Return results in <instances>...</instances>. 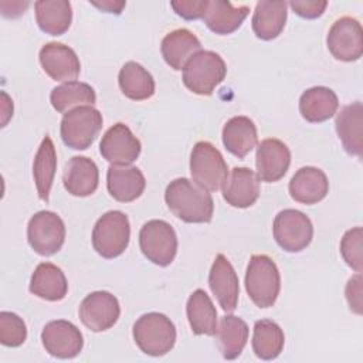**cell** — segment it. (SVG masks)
Here are the masks:
<instances>
[{
	"instance_id": "obj_1",
	"label": "cell",
	"mask_w": 363,
	"mask_h": 363,
	"mask_svg": "<svg viewBox=\"0 0 363 363\" xmlns=\"http://www.w3.org/2000/svg\"><path fill=\"white\" fill-rule=\"evenodd\" d=\"M169 210L184 223H210L214 213V201L208 190L190 179L172 180L164 191Z\"/></svg>"
},
{
	"instance_id": "obj_2",
	"label": "cell",
	"mask_w": 363,
	"mask_h": 363,
	"mask_svg": "<svg viewBox=\"0 0 363 363\" xmlns=\"http://www.w3.org/2000/svg\"><path fill=\"white\" fill-rule=\"evenodd\" d=\"M281 289V275L274 259L265 254L250 258L245 271V291L250 299L262 309L271 308Z\"/></svg>"
},
{
	"instance_id": "obj_3",
	"label": "cell",
	"mask_w": 363,
	"mask_h": 363,
	"mask_svg": "<svg viewBox=\"0 0 363 363\" xmlns=\"http://www.w3.org/2000/svg\"><path fill=\"white\" fill-rule=\"evenodd\" d=\"M136 346L149 356H163L176 343V326L163 313L149 312L142 315L132 329Z\"/></svg>"
},
{
	"instance_id": "obj_4",
	"label": "cell",
	"mask_w": 363,
	"mask_h": 363,
	"mask_svg": "<svg viewBox=\"0 0 363 363\" xmlns=\"http://www.w3.org/2000/svg\"><path fill=\"white\" fill-rule=\"evenodd\" d=\"M227 74V65L220 54L201 50L183 68V84L193 94L208 96L221 84Z\"/></svg>"
},
{
	"instance_id": "obj_5",
	"label": "cell",
	"mask_w": 363,
	"mask_h": 363,
	"mask_svg": "<svg viewBox=\"0 0 363 363\" xmlns=\"http://www.w3.org/2000/svg\"><path fill=\"white\" fill-rule=\"evenodd\" d=\"M129 238V218L119 210H111L101 216L92 230V247L106 259L119 257L128 248Z\"/></svg>"
},
{
	"instance_id": "obj_6",
	"label": "cell",
	"mask_w": 363,
	"mask_h": 363,
	"mask_svg": "<svg viewBox=\"0 0 363 363\" xmlns=\"http://www.w3.org/2000/svg\"><path fill=\"white\" fill-rule=\"evenodd\" d=\"M102 113L91 105L78 106L64 113L60 133L62 142L75 150L88 149L102 129Z\"/></svg>"
},
{
	"instance_id": "obj_7",
	"label": "cell",
	"mask_w": 363,
	"mask_h": 363,
	"mask_svg": "<svg viewBox=\"0 0 363 363\" xmlns=\"http://www.w3.org/2000/svg\"><path fill=\"white\" fill-rule=\"evenodd\" d=\"M190 173L194 183L208 191H217L228 176V166L213 143L200 140L193 146L190 155Z\"/></svg>"
},
{
	"instance_id": "obj_8",
	"label": "cell",
	"mask_w": 363,
	"mask_h": 363,
	"mask_svg": "<svg viewBox=\"0 0 363 363\" xmlns=\"http://www.w3.org/2000/svg\"><path fill=\"white\" fill-rule=\"evenodd\" d=\"M139 247L147 261L167 267L177 254V235L164 220H149L139 231Z\"/></svg>"
},
{
	"instance_id": "obj_9",
	"label": "cell",
	"mask_w": 363,
	"mask_h": 363,
	"mask_svg": "<svg viewBox=\"0 0 363 363\" xmlns=\"http://www.w3.org/2000/svg\"><path fill=\"white\" fill-rule=\"evenodd\" d=\"M272 233L277 244L286 252H301L313 237L311 218L295 208H285L275 216Z\"/></svg>"
},
{
	"instance_id": "obj_10",
	"label": "cell",
	"mask_w": 363,
	"mask_h": 363,
	"mask_svg": "<svg viewBox=\"0 0 363 363\" xmlns=\"http://www.w3.org/2000/svg\"><path fill=\"white\" fill-rule=\"evenodd\" d=\"M27 241L43 257L58 252L65 241V224L62 218L48 210L35 213L27 225Z\"/></svg>"
},
{
	"instance_id": "obj_11",
	"label": "cell",
	"mask_w": 363,
	"mask_h": 363,
	"mask_svg": "<svg viewBox=\"0 0 363 363\" xmlns=\"http://www.w3.org/2000/svg\"><path fill=\"white\" fill-rule=\"evenodd\" d=\"M326 44L329 52L339 61H357L363 54V30L360 23L343 16L337 18L329 28Z\"/></svg>"
},
{
	"instance_id": "obj_12",
	"label": "cell",
	"mask_w": 363,
	"mask_h": 363,
	"mask_svg": "<svg viewBox=\"0 0 363 363\" xmlns=\"http://www.w3.org/2000/svg\"><path fill=\"white\" fill-rule=\"evenodd\" d=\"M84 326L92 332L111 329L119 319L121 305L115 295L108 291H95L86 295L78 309Z\"/></svg>"
},
{
	"instance_id": "obj_13",
	"label": "cell",
	"mask_w": 363,
	"mask_h": 363,
	"mask_svg": "<svg viewBox=\"0 0 363 363\" xmlns=\"http://www.w3.org/2000/svg\"><path fill=\"white\" fill-rule=\"evenodd\" d=\"M41 342L45 352L58 359H72L84 347L81 330L72 322L64 319L48 322L43 328Z\"/></svg>"
},
{
	"instance_id": "obj_14",
	"label": "cell",
	"mask_w": 363,
	"mask_h": 363,
	"mask_svg": "<svg viewBox=\"0 0 363 363\" xmlns=\"http://www.w3.org/2000/svg\"><path fill=\"white\" fill-rule=\"evenodd\" d=\"M142 150L139 139L125 123H115L102 136L99 152L105 160L116 166L133 163Z\"/></svg>"
},
{
	"instance_id": "obj_15",
	"label": "cell",
	"mask_w": 363,
	"mask_h": 363,
	"mask_svg": "<svg viewBox=\"0 0 363 363\" xmlns=\"http://www.w3.org/2000/svg\"><path fill=\"white\" fill-rule=\"evenodd\" d=\"M40 64L44 72L54 81H75L81 71V62L77 52L62 43H47L41 47Z\"/></svg>"
},
{
	"instance_id": "obj_16",
	"label": "cell",
	"mask_w": 363,
	"mask_h": 363,
	"mask_svg": "<svg viewBox=\"0 0 363 363\" xmlns=\"http://www.w3.org/2000/svg\"><path fill=\"white\" fill-rule=\"evenodd\" d=\"M257 176L261 182L274 183L281 180L291 164V150L279 139L268 138L261 140L255 153Z\"/></svg>"
},
{
	"instance_id": "obj_17",
	"label": "cell",
	"mask_w": 363,
	"mask_h": 363,
	"mask_svg": "<svg viewBox=\"0 0 363 363\" xmlns=\"http://www.w3.org/2000/svg\"><path fill=\"white\" fill-rule=\"evenodd\" d=\"M208 285L223 311H235L238 305L240 282L234 267L225 255L218 254L214 258L208 274Z\"/></svg>"
},
{
	"instance_id": "obj_18",
	"label": "cell",
	"mask_w": 363,
	"mask_h": 363,
	"mask_svg": "<svg viewBox=\"0 0 363 363\" xmlns=\"http://www.w3.org/2000/svg\"><path fill=\"white\" fill-rule=\"evenodd\" d=\"M259 197V179L250 167H234L224 184L223 199L237 208L251 207Z\"/></svg>"
},
{
	"instance_id": "obj_19",
	"label": "cell",
	"mask_w": 363,
	"mask_h": 363,
	"mask_svg": "<svg viewBox=\"0 0 363 363\" xmlns=\"http://www.w3.org/2000/svg\"><path fill=\"white\" fill-rule=\"evenodd\" d=\"M65 190L75 197H86L95 193L99 183V170L96 163L85 156L71 157L62 173Z\"/></svg>"
},
{
	"instance_id": "obj_20",
	"label": "cell",
	"mask_w": 363,
	"mask_h": 363,
	"mask_svg": "<svg viewBox=\"0 0 363 363\" xmlns=\"http://www.w3.org/2000/svg\"><path fill=\"white\" fill-rule=\"evenodd\" d=\"M288 189L295 201L311 206L326 197L329 191V182L323 170L313 166H305L296 170Z\"/></svg>"
},
{
	"instance_id": "obj_21",
	"label": "cell",
	"mask_w": 363,
	"mask_h": 363,
	"mask_svg": "<svg viewBox=\"0 0 363 363\" xmlns=\"http://www.w3.org/2000/svg\"><path fill=\"white\" fill-rule=\"evenodd\" d=\"M106 187L116 201L129 203L142 196L146 180L136 166L111 164L106 172Z\"/></svg>"
},
{
	"instance_id": "obj_22",
	"label": "cell",
	"mask_w": 363,
	"mask_h": 363,
	"mask_svg": "<svg viewBox=\"0 0 363 363\" xmlns=\"http://www.w3.org/2000/svg\"><path fill=\"white\" fill-rule=\"evenodd\" d=\"M160 51L166 64L170 68L180 71L199 51H201V43L190 30L177 28L163 37Z\"/></svg>"
},
{
	"instance_id": "obj_23",
	"label": "cell",
	"mask_w": 363,
	"mask_h": 363,
	"mask_svg": "<svg viewBox=\"0 0 363 363\" xmlns=\"http://www.w3.org/2000/svg\"><path fill=\"white\" fill-rule=\"evenodd\" d=\"M362 126H363V106L360 101L345 105L336 115L335 128L337 136L343 145V149L353 156L362 157L363 140H362Z\"/></svg>"
},
{
	"instance_id": "obj_24",
	"label": "cell",
	"mask_w": 363,
	"mask_h": 363,
	"mask_svg": "<svg viewBox=\"0 0 363 363\" xmlns=\"http://www.w3.org/2000/svg\"><path fill=\"white\" fill-rule=\"evenodd\" d=\"M339 108L335 91L328 86H312L299 98V112L306 122L319 123L330 119Z\"/></svg>"
},
{
	"instance_id": "obj_25",
	"label": "cell",
	"mask_w": 363,
	"mask_h": 363,
	"mask_svg": "<svg viewBox=\"0 0 363 363\" xmlns=\"http://www.w3.org/2000/svg\"><path fill=\"white\" fill-rule=\"evenodd\" d=\"M30 292L44 301H61L68 292V282L62 269L51 262L35 267L30 279Z\"/></svg>"
},
{
	"instance_id": "obj_26",
	"label": "cell",
	"mask_w": 363,
	"mask_h": 363,
	"mask_svg": "<svg viewBox=\"0 0 363 363\" xmlns=\"http://www.w3.org/2000/svg\"><path fill=\"white\" fill-rule=\"evenodd\" d=\"M248 13V6H234L230 1L213 0L208 1L203 20L213 33L227 35L241 27Z\"/></svg>"
},
{
	"instance_id": "obj_27",
	"label": "cell",
	"mask_w": 363,
	"mask_h": 363,
	"mask_svg": "<svg viewBox=\"0 0 363 363\" xmlns=\"http://www.w3.org/2000/svg\"><path fill=\"white\" fill-rule=\"evenodd\" d=\"M258 142L255 123L248 116H233L223 128L225 149L238 159H244Z\"/></svg>"
},
{
	"instance_id": "obj_28",
	"label": "cell",
	"mask_w": 363,
	"mask_h": 363,
	"mask_svg": "<svg viewBox=\"0 0 363 363\" xmlns=\"http://www.w3.org/2000/svg\"><path fill=\"white\" fill-rule=\"evenodd\" d=\"M286 1H258L252 16L254 34L265 41L277 38L286 23Z\"/></svg>"
},
{
	"instance_id": "obj_29",
	"label": "cell",
	"mask_w": 363,
	"mask_h": 363,
	"mask_svg": "<svg viewBox=\"0 0 363 363\" xmlns=\"http://www.w3.org/2000/svg\"><path fill=\"white\" fill-rule=\"evenodd\" d=\"M216 340L224 359H237L248 340V325L235 315H224L216 329Z\"/></svg>"
},
{
	"instance_id": "obj_30",
	"label": "cell",
	"mask_w": 363,
	"mask_h": 363,
	"mask_svg": "<svg viewBox=\"0 0 363 363\" xmlns=\"http://www.w3.org/2000/svg\"><path fill=\"white\" fill-rule=\"evenodd\" d=\"M35 20L41 31L50 35L64 34L72 21L71 3L67 0H40L34 3Z\"/></svg>"
},
{
	"instance_id": "obj_31",
	"label": "cell",
	"mask_w": 363,
	"mask_h": 363,
	"mask_svg": "<svg viewBox=\"0 0 363 363\" xmlns=\"http://www.w3.org/2000/svg\"><path fill=\"white\" fill-rule=\"evenodd\" d=\"M187 320L194 335L214 336L217 329V311L203 289H196L187 299Z\"/></svg>"
},
{
	"instance_id": "obj_32",
	"label": "cell",
	"mask_w": 363,
	"mask_h": 363,
	"mask_svg": "<svg viewBox=\"0 0 363 363\" xmlns=\"http://www.w3.org/2000/svg\"><path fill=\"white\" fill-rule=\"evenodd\" d=\"M118 84L125 96L132 101H145L155 94V79L139 62L128 61L119 71Z\"/></svg>"
},
{
	"instance_id": "obj_33",
	"label": "cell",
	"mask_w": 363,
	"mask_h": 363,
	"mask_svg": "<svg viewBox=\"0 0 363 363\" xmlns=\"http://www.w3.org/2000/svg\"><path fill=\"white\" fill-rule=\"evenodd\" d=\"M57 170V152L55 146L48 135L41 140V145L35 153L33 163V177L35 182L38 197L43 201H48L52 187L54 176Z\"/></svg>"
},
{
	"instance_id": "obj_34",
	"label": "cell",
	"mask_w": 363,
	"mask_h": 363,
	"mask_svg": "<svg viewBox=\"0 0 363 363\" xmlns=\"http://www.w3.org/2000/svg\"><path fill=\"white\" fill-rule=\"evenodd\" d=\"M50 101L57 112L67 113L78 106H92L96 102V94L86 82L69 81L55 86L50 94Z\"/></svg>"
},
{
	"instance_id": "obj_35",
	"label": "cell",
	"mask_w": 363,
	"mask_h": 363,
	"mask_svg": "<svg viewBox=\"0 0 363 363\" xmlns=\"http://www.w3.org/2000/svg\"><path fill=\"white\" fill-rule=\"evenodd\" d=\"M252 350L262 360L277 359L285 345V336L281 326L269 319L257 320L252 333Z\"/></svg>"
},
{
	"instance_id": "obj_36",
	"label": "cell",
	"mask_w": 363,
	"mask_h": 363,
	"mask_svg": "<svg viewBox=\"0 0 363 363\" xmlns=\"http://www.w3.org/2000/svg\"><path fill=\"white\" fill-rule=\"evenodd\" d=\"M27 339L24 320L14 312H0V343L7 347H18Z\"/></svg>"
},
{
	"instance_id": "obj_37",
	"label": "cell",
	"mask_w": 363,
	"mask_h": 363,
	"mask_svg": "<svg viewBox=\"0 0 363 363\" xmlns=\"http://www.w3.org/2000/svg\"><path fill=\"white\" fill-rule=\"evenodd\" d=\"M362 238H363L362 227H354L347 230L340 241V254L345 262L350 268H353L356 272H362L363 269Z\"/></svg>"
},
{
	"instance_id": "obj_38",
	"label": "cell",
	"mask_w": 363,
	"mask_h": 363,
	"mask_svg": "<svg viewBox=\"0 0 363 363\" xmlns=\"http://www.w3.org/2000/svg\"><path fill=\"white\" fill-rule=\"evenodd\" d=\"M172 9L177 16L184 20H197L204 16L208 0H179L170 3Z\"/></svg>"
},
{
	"instance_id": "obj_39",
	"label": "cell",
	"mask_w": 363,
	"mask_h": 363,
	"mask_svg": "<svg viewBox=\"0 0 363 363\" xmlns=\"http://www.w3.org/2000/svg\"><path fill=\"white\" fill-rule=\"evenodd\" d=\"M291 9L302 18H318L323 14L328 1L325 0H294L289 3Z\"/></svg>"
},
{
	"instance_id": "obj_40",
	"label": "cell",
	"mask_w": 363,
	"mask_h": 363,
	"mask_svg": "<svg viewBox=\"0 0 363 363\" xmlns=\"http://www.w3.org/2000/svg\"><path fill=\"white\" fill-rule=\"evenodd\" d=\"M346 299L350 311L360 315L362 313V275L357 272L347 281L346 285Z\"/></svg>"
},
{
	"instance_id": "obj_41",
	"label": "cell",
	"mask_w": 363,
	"mask_h": 363,
	"mask_svg": "<svg viewBox=\"0 0 363 363\" xmlns=\"http://www.w3.org/2000/svg\"><path fill=\"white\" fill-rule=\"evenodd\" d=\"M95 7L101 9L102 11L106 13H115L121 14L122 9L126 6V1H112V0H105V1H91Z\"/></svg>"
},
{
	"instance_id": "obj_42",
	"label": "cell",
	"mask_w": 363,
	"mask_h": 363,
	"mask_svg": "<svg viewBox=\"0 0 363 363\" xmlns=\"http://www.w3.org/2000/svg\"><path fill=\"white\" fill-rule=\"evenodd\" d=\"M0 6L10 7V10H13L11 18H14V17L21 16L26 11V9L30 6V3L28 1H1Z\"/></svg>"
},
{
	"instance_id": "obj_43",
	"label": "cell",
	"mask_w": 363,
	"mask_h": 363,
	"mask_svg": "<svg viewBox=\"0 0 363 363\" xmlns=\"http://www.w3.org/2000/svg\"><path fill=\"white\" fill-rule=\"evenodd\" d=\"M1 108H3V121H1V126H6L7 121L10 116H13V101L9 98V95L3 91L1 92Z\"/></svg>"
}]
</instances>
